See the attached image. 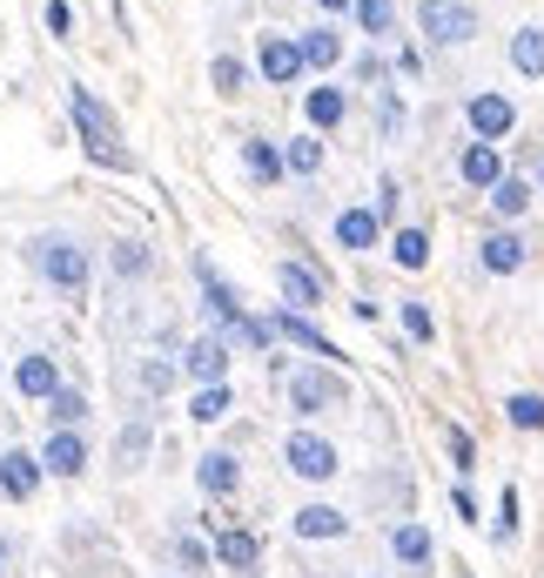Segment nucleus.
Listing matches in <instances>:
<instances>
[{"label": "nucleus", "mask_w": 544, "mask_h": 578, "mask_svg": "<svg viewBox=\"0 0 544 578\" xmlns=\"http://www.w3.org/2000/svg\"><path fill=\"white\" fill-rule=\"evenodd\" d=\"M67 114H74V128H82V148H88L101 169H135V156L122 148V128H114V114L88 88H67Z\"/></svg>", "instance_id": "obj_1"}, {"label": "nucleus", "mask_w": 544, "mask_h": 578, "mask_svg": "<svg viewBox=\"0 0 544 578\" xmlns=\"http://www.w3.org/2000/svg\"><path fill=\"white\" fill-rule=\"evenodd\" d=\"M27 256H34V269H41L48 283H61V290H82V283H88V256L74 249V243H61V236H41Z\"/></svg>", "instance_id": "obj_2"}, {"label": "nucleus", "mask_w": 544, "mask_h": 578, "mask_svg": "<svg viewBox=\"0 0 544 578\" xmlns=\"http://www.w3.org/2000/svg\"><path fill=\"white\" fill-rule=\"evenodd\" d=\"M417 27L423 34H431V41H471V34H478V14L471 8H463V0H423V8H417Z\"/></svg>", "instance_id": "obj_3"}, {"label": "nucleus", "mask_w": 544, "mask_h": 578, "mask_svg": "<svg viewBox=\"0 0 544 578\" xmlns=\"http://www.w3.org/2000/svg\"><path fill=\"white\" fill-rule=\"evenodd\" d=\"M289 397H296V410H343L349 404V383L336 370H296L289 377Z\"/></svg>", "instance_id": "obj_4"}, {"label": "nucleus", "mask_w": 544, "mask_h": 578, "mask_svg": "<svg viewBox=\"0 0 544 578\" xmlns=\"http://www.w3.org/2000/svg\"><path fill=\"white\" fill-rule=\"evenodd\" d=\"M289 471H296V478H309V484L336 478V444H323V438L296 431V438H289Z\"/></svg>", "instance_id": "obj_5"}, {"label": "nucleus", "mask_w": 544, "mask_h": 578, "mask_svg": "<svg viewBox=\"0 0 544 578\" xmlns=\"http://www.w3.org/2000/svg\"><path fill=\"white\" fill-rule=\"evenodd\" d=\"M471 128H478V142H491V148H497L504 135L518 128V108L504 101V95H478V101H471Z\"/></svg>", "instance_id": "obj_6"}, {"label": "nucleus", "mask_w": 544, "mask_h": 578, "mask_svg": "<svg viewBox=\"0 0 544 578\" xmlns=\"http://www.w3.org/2000/svg\"><path fill=\"white\" fill-rule=\"evenodd\" d=\"M262 74H269L276 88H289L296 74H302V48H296V41H283V34H269V41H262Z\"/></svg>", "instance_id": "obj_7"}, {"label": "nucleus", "mask_w": 544, "mask_h": 578, "mask_svg": "<svg viewBox=\"0 0 544 578\" xmlns=\"http://www.w3.org/2000/svg\"><path fill=\"white\" fill-rule=\"evenodd\" d=\"M276 336H296V343H302V351H309V357H330V364L343 357V351H336V343H330V336H323L317 323H309L302 310H283V317H276Z\"/></svg>", "instance_id": "obj_8"}, {"label": "nucleus", "mask_w": 544, "mask_h": 578, "mask_svg": "<svg viewBox=\"0 0 544 578\" xmlns=\"http://www.w3.org/2000/svg\"><path fill=\"white\" fill-rule=\"evenodd\" d=\"M34 484H41V465H34L27 451L0 457V491H8V497H34Z\"/></svg>", "instance_id": "obj_9"}, {"label": "nucleus", "mask_w": 544, "mask_h": 578, "mask_svg": "<svg viewBox=\"0 0 544 578\" xmlns=\"http://www.w3.org/2000/svg\"><path fill=\"white\" fill-rule=\"evenodd\" d=\"M41 465H48V471H61V478H74V471L88 465V444L74 438V431H54V438H48V451H41Z\"/></svg>", "instance_id": "obj_10"}, {"label": "nucleus", "mask_w": 544, "mask_h": 578, "mask_svg": "<svg viewBox=\"0 0 544 578\" xmlns=\"http://www.w3.org/2000/svg\"><path fill=\"white\" fill-rule=\"evenodd\" d=\"M188 370H196L202 383H222V370H228V343H222V336H196V343H188Z\"/></svg>", "instance_id": "obj_11"}, {"label": "nucleus", "mask_w": 544, "mask_h": 578, "mask_svg": "<svg viewBox=\"0 0 544 578\" xmlns=\"http://www.w3.org/2000/svg\"><path fill=\"white\" fill-rule=\"evenodd\" d=\"M343 531H349V518L336 505H302L296 512V538H343Z\"/></svg>", "instance_id": "obj_12"}, {"label": "nucleus", "mask_w": 544, "mask_h": 578, "mask_svg": "<svg viewBox=\"0 0 544 578\" xmlns=\"http://www.w3.org/2000/svg\"><path fill=\"white\" fill-rule=\"evenodd\" d=\"M463 182H478V188H497V182H504V162H497L491 142H471V148H463Z\"/></svg>", "instance_id": "obj_13"}, {"label": "nucleus", "mask_w": 544, "mask_h": 578, "mask_svg": "<svg viewBox=\"0 0 544 578\" xmlns=\"http://www.w3.org/2000/svg\"><path fill=\"white\" fill-rule=\"evenodd\" d=\"M276 283H283V296H289V303H302V310H317V303H323V283L309 276L302 262H283V269H276Z\"/></svg>", "instance_id": "obj_14"}, {"label": "nucleus", "mask_w": 544, "mask_h": 578, "mask_svg": "<svg viewBox=\"0 0 544 578\" xmlns=\"http://www.w3.org/2000/svg\"><path fill=\"white\" fill-rule=\"evenodd\" d=\"M196 478H202V491H215V497H228V491H236V457H228V451H209L202 457V465H196Z\"/></svg>", "instance_id": "obj_15"}, {"label": "nucleus", "mask_w": 544, "mask_h": 578, "mask_svg": "<svg viewBox=\"0 0 544 578\" xmlns=\"http://www.w3.org/2000/svg\"><path fill=\"white\" fill-rule=\"evenodd\" d=\"M336 243H343V249H370V243H376V216H370V209H343V216H336Z\"/></svg>", "instance_id": "obj_16"}, {"label": "nucleus", "mask_w": 544, "mask_h": 578, "mask_svg": "<svg viewBox=\"0 0 544 578\" xmlns=\"http://www.w3.org/2000/svg\"><path fill=\"white\" fill-rule=\"evenodd\" d=\"M296 48H302V67H336V61H343V41H336L330 27H309Z\"/></svg>", "instance_id": "obj_17"}, {"label": "nucleus", "mask_w": 544, "mask_h": 578, "mask_svg": "<svg viewBox=\"0 0 544 578\" xmlns=\"http://www.w3.org/2000/svg\"><path fill=\"white\" fill-rule=\"evenodd\" d=\"M511 67L518 74H544V27H518L511 34Z\"/></svg>", "instance_id": "obj_18"}, {"label": "nucleus", "mask_w": 544, "mask_h": 578, "mask_svg": "<svg viewBox=\"0 0 544 578\" xmlns=\"http://www.w3.org/2000/svg\"><path fill=\"white\" fill-rule=\"evenodd\" d=\"M14 383H21L27 397H54V391H61V377H54V364H48V357H27V364L14 370Z\"/></svg>", "instance_id": "obj_19"}, {"label": "nucleus", "mask_w": 544, "mask_h": 578, "mask_svg": "<svg viewBox=\"0 0 544 578\" xmlns=\"http://www.w3.org/2000/svg\"><path fill=\"white\" fill-rule=\"evenodd\" d=\"M215 552H222V565L249 571V565L262 558V538H256V531H222V545H215Z\"/></svg>", "instance_id": "obj_20"}, {"label": "nucleus", "mask_w": 544, "mask_h": 578, "mask_svg": "<svg viewBox=\"0 0 544 578\" xmlns=\"http://www.w3.org/2000/svg\"><path fill=\"white\" fill-rule=\"evenodd\" d=\"M491 209H497V216H524V209H531V182H524V175H504V182L491 188Z\"/></svg>", "instance_id": "obj_21"}, {"label": "nucleus", "mask_w": 544, "mask_h": 578, "mask_svg": "<svg viewBox=\"0 0 544 578\" xmlns=\"http://www.w3.org/2000/svg\"><path fill=\"white\" fill-rule=\"evenodd\" d=\"M243 169H249L256 182H276V175H283V156H276L269 142H256V135H249V142H243Z\"/></svg>", "instance_id": "obj_22"}, {"label": "nucleus", "mask_w": 544, "mask_h": 578, "mask_svg": "<svg viewBox=\"0 0 544 578\" xmlns=\"http://www.w3.org/2000/svg\"><path fill=\"white\" fill-rule=\"evenodd\" d=\"M391 256H397L404 269H423V262H431V236H423V229H397V236H391Z\"/></svg>", "instance_id": "obj_23"}, {"label": "nucleus", "mask_w": 544, "mask_h": 578, "mask_svg": "<svg viewBox=\"0 0 544 578\" xmlns=\"http://www.w3.org/2000/svg\"><path fill=\"white\" fill-rule=\"evenodd\" d=\"M343 88H309V122H317V128H336L343 122Z\"/></svg>", "instance_id": "obj_24"}, {"label": "nucleus", "mask_w": 544, "mask_h": 578, "mask_svg": "<svg viewBox=\"0 0 544 578\" xmlns=\"http://www.w3.org/2000/svg\"><path fill=\"white\" fill-rule=\"evenodd\" d=\"M518 262H524V243L518 236H491L484 243V269H497V276H511Z\"/></svg>", "instance_id": "obj_25"}, {"label": "nucleus", "mask_w": 544, "mask_h": 578, "mask_svg": "<svg viewBox=\"0 0 544 578\" xmlns=\"http://www.w3.org/2000/svg\"><path fill=\"white\" fill-rule=\"evenodd\" d=\"M283 169H296V175H317V169H323V142H309V135H296V142L283 148Z\"/></svg>", "instance_id": "obj_26"}, {"label": "nucleus", "mask_w": 544, "mask_h": 578, "mask_svg": "<svg viewBox=\"0 0 544 578\" xmlns=\"http://www.w3.org/2000/svg\"><path fill=\"white\" fill-rule=\"evenodd\" d=\"M391 545H397V558L423 565V558H431V531H423V525H397V531H391Z\"/></svg>", "instance_id": "obj_27"}, {"label": "nucleus", "mask_w": 544, "mask_h": 578, "mask_svg": "<svg viewBox=\"0 0 544 578\" xmlns=\"http://www.w3.org/2000/svg\"><path fill=\"white\" fill-rule=\"evenodd\" d=\"M357 27L363 34H391L397 27V8H391V0H357Z\"/></svg>", "instance_id": "obj_28"}, {"label": "nucleus", "mask_w": 544, "mask_h": 578, "mask_svg": "<svg viewBox=\"0 0 544 578\" xmlns=\"http://www.w3.org/2000/svg\"><path fill=\"white\" fill-rule=\"evenodd\" d=\"M209 82H215V95H243V82H249V67H243L236 54H222V61L209 67Z\"/></svg>", "instance_id": "obj_29"}, {"label": "nucleus", "mask_w": 544, "mask_h": 578, "mask_svg": "<svg viewBox=\"0 0 544 578\" xmlns=\"http://www.w3.org/2000/svg\"><path fill=\"white\" fill-rule=\"evenodd\" d=\"M188 417H196V423L228 417V391H222V383H202V391H196V410H188Z\"/></svg>", "instance_id": "obj_30"}, {"label": "nucleus", "mask_w": 544, "mask_h": 578, "mask_svg": "<svg viewBox=\"0 0 544 578\" xmlns=\"http://www.w3.org/2000/svg\"><path fill=\"white\" fill-rule=\"evenodd\" d=\"M48 404H54V423H61V431H67V423H82V417H88V397H82V391H54Z\"/></svg>", "instance_id": "obj_31"}, {"label": "nucleus", "mask_w": 544, "mask_h": 578, "mask_svg": "<svg viewBox=\"0 0 544 578\" xmlns=\"http://www.w3.org/2000/svg\"><path fill=\"white\" fill-rule=\"evenodd\" d=\"M504 410H511V423H524V431H544V397H511V404H504Z\"/></svg>", "instance_id": "obj_32"}, {"label": "nucleus", "mask_w": 544, "mask_h": 578, "mask_svg": "<svg viewBox=\"0 0 544 578\" xmlns=\"http://www.w3.org/2000/svg\"><path fill=\"white\" fill-rule=\"evenodd\" d=\"M518 538V484L504 491V505H497V545H511Z\"/></svg>", "instance_id": "obj_33"}, {"label": "nucleus", "mask_w": 544, "mask_h": 578, "mask_svg": "<svg viewBox=\"0 0 544 578\" xmlns=\"http://www.w3.org/2000/svg\"><path fill=\"white\" fill-rule=\"evenodd\" d=\"M404 330H410L417 343H431V336H437V323H431V310H423V303H404Z\"/></svg>", "instance_id": "obj_34"}, {"label": "nucleus", "mask_w": 544, "mask_h": 578, "mask_svg": "<svg viewBox=\"0 0 544 578\" xmlns=\"http://www.w3.org/2000/svg\"><path fill=\"white\" fill-rule=\"evenodd\" d=\"M114 269H122V276H135V269H148L141 243H122V249H114Z\"/></svg>", "instance_id": "obj_35"}, {"label": "nucleus", "mask_w": 544, "mask_h": 578, "mask_svg": "<svg viewBox=\"0 0 544 578\" xmlns=\"http://www.w3.org/2000/svg\"><path fill=\"white\" fill-rule=\"evenodd\" d=\"M48 34H74V8H67V0H48Z\"/></svg>", "instance_id": "obj_36"}, {"label": "nucleus", "mask_w": 544, "mask_h": 578, "mask_svg": "<svg viewBox=\"0 0 544 578\" xmlns=\"http://www.w3.org/2000/svg\"><path fill=\"white\" fill-rule=\"evenodd\" d=\"M450 512H457L463 525H478V497H471V491H463V484H457V491H450Z\"/></svg>", "instance_id": "obj_37"}, {"label": "nucleus", "mask_w": 544, "mask_h": 578, "mask_svg": "<svg viewBox=\"0 0 544 578\" xmlns=\"http://www.w3.org/2000/svg\"><path fill=\"white\" fill-rule=\"evenodd\" d=\"M450 451H457V465L471 471V457H478V438H471V431H450Z\"/></svg>", "instance_id": "obj_38"}, {"label": "nucleus", "mask_w": 544, "mask_h": 578, "mask_svg": "<svg viewBox=\"0 0 544 578\" xmlns=\"http://www.w3.org/2000/svg\"><path fill=\"white\" fill-rule=\"evenodd\" d=\"M370 216H376V222H383V216H397V182H383V188H376V209H370Z\"/></svg>", "instance_id": "obj_39"}, {"label": "nucleus", "mask_w": 544, "mask_h": 578, "mask_svg": "<svg viewBox=\"0 0 544 578\" xmlns=\"http://www.w3.org/2000/svg\"><path fill=\"white\" fill-rule=\"evenodd\" d=\"M323 8H330V14H343V8H357V0H323Z\"/></svg>", "instance_id": "obj_40"}, {"label": "nucleus", "mask_w": 544, "mask_h": 578, "mask_svg": "<svg viewBox=\"0 0 544 578\" xmlns=\"http://www.w3.org/2000/svg\"><path fill=\"white\" fill-rule=\"evenodd\" d=\"M114 8H122V0H114Z\"/></svg>", "instance_id": "obj_41"}]
</instances>
